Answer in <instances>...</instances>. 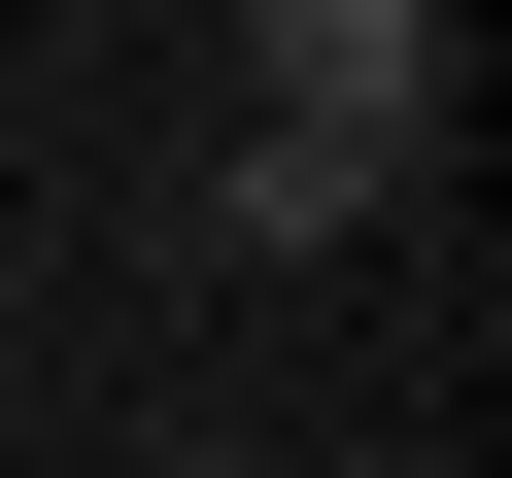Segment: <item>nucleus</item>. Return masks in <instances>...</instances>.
Here are the masks:
<instances>
[{
  "label": "nucleus",
  "instance_id": "nucleus-1",
  "mask_svg": "<svg viewBox=\"0 0 512 478\" xmlns=\"http://www.w3.org/2000/svg\"><path fill=\"white\" fill-rule=\"evenodd\" d=\"M239 69H274L308 137H410L444 171V0H239Z\"/></svg>",
  "mask_w": 512,
  "mask_h": 478
},
{
  "label": "nucleus",
  "instance_id": "nucleus-2",
  "mask_svg": "<svg viewBox=\"0 0 512 478\" xmlns=\"http://www.w3.org/2000/svg\"><path fill=\"white\" fill-rule=\"evenodd\" d=\"M376 205H410V137H308V103H239V171H205L239 274H308V239H376Z\"/></svg>",
  "mask_w": 512,
  "mask_h": 478
}]
</instances>
